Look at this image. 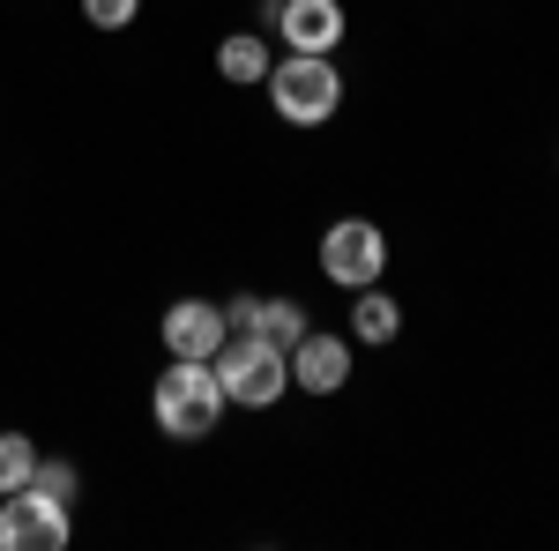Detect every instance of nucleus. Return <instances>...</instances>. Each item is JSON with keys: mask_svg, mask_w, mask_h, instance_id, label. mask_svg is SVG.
Listing matches in <instances>:
<instances>
[{"mask_svg": "<svg viewBox=\"0 0 559 551\" xmlns=\"http://www.w3.org/2000/svg\"><path fill=\"white\" fill-rule=\"evenodd\" d=\"M150 410H157V432L165 440H210L216 418H224V381H216L210 358H173L165 366V381L150 395Z\"/></svg>", "mask_w": 559, "mask_h": 551, "instance_id": "nucleus-1", "label": "nucleus"}, {"mask_svg": "<svg viewBox=\"0 0 559 551\" xmlns=\"http://www.w3.org/2000/svg\"><path fill=\"white\" fill-rule=\"evenodd\" d=\"M269 105H276V120H292V128L336 120V105H344L336 60H329V52H292V60H276V68H269Z\"/></svg>", "mask_w": 559, "mask_h": 551, "instance_id": "nucleus-2", "label": "nucleus"}, {"mask_svg": "<svg viewBox=\"0 0 559 551\" xmlns=\"http://www.w3.org/2000/svg\"><path fill=\"white\" fill-rule=\"evenodd\" d=\"M210 366H216V381H224V403H247V410L284 403V387H292V350H276V343H261V336H224V350H216Z\"/></svg>", "mask_w": 559, "mask_h": 551, "instance_id": "nucleus-3", "label": "nucleus"}, {"mask_svg": "<svg viewBox=\"0 0 559 551\" xmlns=\"http://www.w3.org/2000/svg\"><path fill=\"white\" fill-rule=\"evenodd\" d=\"M381 268H388L381 224H366V216H344V224H329V239H321V276H329V284H344V291H366V284H381Z\"/></svg>", "mask_w": 559, "mask_h": 551, "instance_id": "nucleus-4", "label": "nucleus"}, {"mask_svg": "<svg viewBox=\"0 0 559 551\" xmlns=\"http://www.w3.org/2000/svg\"><path fill=\"white\" fill-rule=\"evenodd\" d=\"M0 551H68V507L38 484L0 492Z\"/></svg>", "mask_w": 559, "mask_h": 551, "instance_id": "nucleus-5", "label": "nucleus"}, {"mask_svg": "<svg viewBox=\"0 0 559 551\" xmlns=\"http://www.w3.org/2000/svg\"><path fill=\"white\" fill-rule=\"evenodd\" d=\"M224 336H231V321H224V306H210V298H179L173 313H165V350L173 358H216Z\"/></svg>", "mask_w": 559, "mask_h": 551, "instance_id": "nucleus-6", "label": "nucleus"}, {"mask_svg": "<svg viewBox=\"0 0 559 551\" xmlns=\"http://www.w3.org/2000/svg\"><path fill=\"white\" fill-rule=\"evenodd\" d=\"M276 31L292 52H336L344 45V0H284Z\"/></svg>", "mask_w": 559, "mask_h": 551, "instance_id": "nucleus-7", "label": "nucleus"}, {"mask_svg": "<svg viewBox=\"0 0 559 551\" xmlns=\"http://www.w3.org/2000/svg\"><path fill=\"white\" fill-rule=\"evenodd\" d=\"M344 381H350V343L306 328V336L292 343V387H306V395H336Z\"/></svg>", "mask_w": 559, "mask_h": 551, "instance_id": "nucleus-8", "label": "nucleus"}, {"mask_svg": "<svg viewBox=\"0 0 559 551\" xmlns=\"http://www.w3.org/2000/svg\"><path fill=\"white\" fill-rule=\"evenodd\" d=\"M395 328H403V306H395L381 284L350 291V336L358 343H395Z\"/></svg>", "mask_w": 559, "mask_h": 551, "instance_id": "nucleus-9", "label": "nucleus"}, {"mask_svg": "<svg viewBox=\"0 0 559 551\" xmlns=\"http://www.w3.org/2000/svg\"><path fill=\"white\" fill-rule=\"evenodd\" d=\"M269 68H276V60H269V45H261L254 31L216 45V75H224V83H269Z\"/></svg>", "mask_w": 559, "mask_h": 551, "instance_id": "nucleus-10", "label": "nucleus"}, {"mask_svg": "<svg viewBox=\"0 0 559 551\" xmlns=\"http://www.w3.org/2000/svg\"><path fill=\"white\" fill-rule=\"evenodd\" d=\"M254 336H261V343H276V350H292V343L306 336V306H292V298H261Z\"/></svg>", "mask_w": 559, "mask_h": 551, "instance_id": "nucleus-11", "label": "nucleus"}, {"mask_svg": "<svg viewBox=\"0 0 559 551\" xmlns=\"http://www.w3.org/2000/svg\"><path fill=\"white\" fill-rule=\"evenodd\" d=\"M31 469H38V447H31L23 432H0V492H23Z\"/></svg>", "mask_w": 559, "mask_h": 551, "instance_id": "nucleus-12", "label": "nucleus"}, {"mask_svg": "<svg viewBox=\"0 0 559 551\" xmlns=\"http://www.w3.org/2000/svg\"><path fill=\"white\" fill-rule=\"evenodd\" d=\"M142 15V0H83V23L90 31H128Z\"/></svg>", "mask_w": 559, "mask_h": 551, "instance_id": "nucleus-13", "label": "nucleus"}, {"mask_svg": "<svg viewBox=\"0 0 559 551\" xmlns=\"http://www.w3.org/2000/svg\"><path fill=\"white\" fill-rule=\"evenodd\" d=\"M31 484H38L45 500H60V507H68V500H75V463H45V455H38Z\"/></svg>", "mask_w": 559, "mask_h": 551, "instance_id": "nucleus-14", "label": "nucleus"}, {"mask_svg": "<svg viewBox=\"0 0 559 551\" xmlns=\"http://www.w3.org/2000/svg\"><path fill=\"white\" fill-rule=\"evenodd\" d=\"M224 321H231V336H254V321H261V298H254V291H239L231 306H224Z\"/></svg>", "mask_w": 559, "mask_h": 551, "instance_id": "nucleus-15", "label": "nucleus"}]
</instances>
